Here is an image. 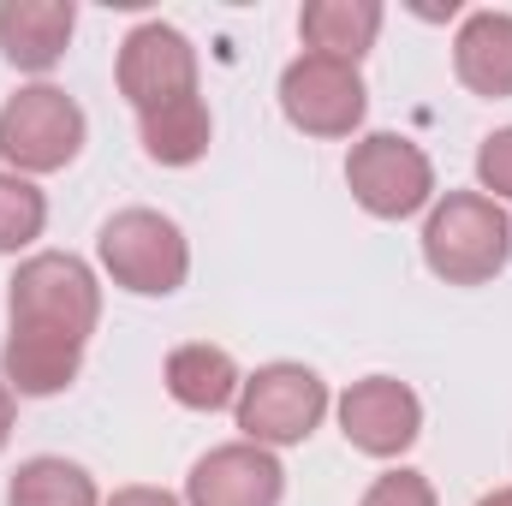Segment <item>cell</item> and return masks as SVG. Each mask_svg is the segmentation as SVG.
Here are the masks:
<instances>
[{"instance_id": "6da1fadb", "label": "cell", "mask_w": 512, "mask_h": 506, "mask_svg": "<svg viewBox=\"0 0 512 506\" xmlns=\"http://www.w3.org/2000/svg\"><path fill=\"white\" fill-rule=\"evenodd\" d=\"M6 316L18 334L90 346V334L102 322V286H96L90 262H78L72 251H36L6 280Z\"/></svg>"}, {"instance_id": "7a4b0ae2", "label": "cell", "mask_w": 512, "mask_h": 506, "mask_svg": "<svg viewBox=\"0 0 512 506\" xmlns=\"http://www.w3.org/2000/svg\"><path fill=\"white\" fill-rule=\"evenodd\" d=\"M512 221L483 191H447L423 221V262L447 286H483L507 268Z\"/></svg>"}, {"instance_id": "3957f363", "label": "cell", "mask_w": 512, "mask_h": 506, "mask_svg": "<svg viewBox=\"0 0 512 506\" xmlns=\"http://www.w3.org/2000/svg\"><path fill=\"white\" fill-rule=\"evenodd\" d=\"M96 256H102L108 280L126 286L131 298H173L191 274V245L161 209H120L102 227Z\"/></svg>"}, {"instance_id": "277c9868", "label": "cell", "mask_w": 512, "mask_h": 506, "mask_svg": "<svg viewBox=\"0 0 512 506\" xmlns=\"http://www.w3.org/2000/svg\"><path fill=\"white\" fill-rule=\"evenodd\" d=\"M84 108L60 90V84H30L18 96H6L0 108V161L6 173H60L78 161L84 149Z\"/></svg>"}, {"instance_id": "5b68a950", "label": "cell", "mask_w": 512, "mask_h": 506, "mask_svg": "<svg viewBox=\"0 0 512 506\" xmlns=\"http://www.w3.org/2000/svg\"><path fill=\"white\" fill-rule=\"evenodd\" d=\"M233 411H239L245 441L268 447V453L274 447H298L328 417V381L316 370H304V364H262L256 376H245Z\"/></svg>"}, {"instance_id": "8992f818", "label": "cell", "mask_w": 512, "mask_h": 506, "mask_svg": "<svg viewBox=\"0 0 512 506\" xmlns=\"http://www.w3.org/2000/svg\"><path fill=\"white\" fill-rule=\"evenodd\" d=\"M346 185H352L358 209L376 215V221H405V215H417V209L435 203V167L399 131H370V137L352 143Z\"/></svg>"}, {"instance_id": "52a82bcc", "label": "cell", "mask_w": 512, "mask_h": 506, "mask_svg": "<svg viewBox=\"0 0 512 506\" xmlns=\"http://www.w3.org/2000/svg\"><path fill=\"white\" fill-rule=\"evenodd\" d=\"M370 90L358 78V66L328 60V54H298L280 72V114L304 137H352L364 126Z\"/></svg>"}, {"instance_id": "ba28073f", "label": "cell", "mask_w": 512, "mask_h": 506, "mask_svg": "<svg viewBox=\"0 0 512 506\" xmlns=\"http://www.w3.org/2000/svg\"><path fill=\"white\" fill-rule=\"evenodd\" d=\"M120 96L137 108V120L197 96V48L185 42V30L161 18L131 30L120 42Z\"/></svg>"}, {"instance_id": "9c48e42d", "label": "cell", "mask_w": 512, "mask_h": 506, "mask_svg": "<svg viewBox=\"0 0 512 506\" xmlns=\"http://www.w3.org/2000/svg\"><path fill=\"white\" fill-rule=\"evenodd\" d=\"M340 435L370 453V459H399L423 435V399L393 376H364L340 393Z\"/></svg>"}, {"instance_id": "30bf717a", "label": "cell", "mask_w": 512, "mask_h": 506, "mask_svg": "<svg viewBox=\"0 0 512 506\" xmlns=\"http://www.w3.org/2000/svg\"><path fill=\"white\" fill-rule=\"evenodd\" d=\"M280 495H286V471L256 441L209 447L185 477V506H280Z\"/></svg>"}, {"instance_id": "8fae6325", "label": "cell", "mask_w": 512, "mask_h": 506, "mask_svg": "<svg viewBox=\"0 0 512 506\" xmlns=\"http://www.w3.org/2000/svg\"><path fill=\"white\" fill-rule=\"evenodd\" d=\"M78 30L72 0H0V54L18 72H54Z\"/></svg>"}, {"instance_id": "7c38bea8", "label": "cell", "mask_w": 512, "mask_h": 506, "mask_svg": "<svg viewBox=\"0 0 512 506\" xmlns=\"http://www.w3.org/2000/svg\"><path fill=\"white\" fill-rule=\"evenodd\" d=\"M78 370H84V346L6 328V346H0V381H6L18 399H54V393H66V387L78 381Z\"/></svg>"}, {"instance_id": "4fadbf2b", "label": "cell", "mask_w": 512, "mask_h": 506, "mask_svg": "<svg viewBox=\"0 0 512 506\" xmlns=\"http://www.w3.org/2000/svg\"><path fill=\"white\" fill-rule=\"evenodd\" d=\"M453 72L471 96H512V12H471L453 36Z\"/></svg>"}, {"instance_id": "5bb4252c", "label": "cell", "mask_w": 512, "mask_h": 506, "mask_svg": "<svg viewBox=\"0 0 512 506\" xmlns=\"http://www.w3.org/2000/svg\"><path fill=\"white\" fill-rule=\"evenodd\" d=\"M298 36L310 54L358 66L382 36V0H310L298 12Z\"/></svg>"}, {"instance_id": "9a60e30c", "label": "cell", "mask_w": 512, "mask_h": 506, "mask_svg": "<svg viewBox=\"0 0 512 506\" xmlns=\"http://www.w3.org/2000/svg\"><path fill=\"white\" fill-rule=\"evenodd\" d=\"M239 387H245V376H239L233 352H221L209 340H191L167 358V393L185 411H227V405H239Z\"/></svg>"}, {"instance_id": "2e32d148", "label": "cell", "mask_w": 512, "mask_h": 506, "mask_svg": "<svg viewBox=\"0 0 512 506\" xmlns=\"http://www.w3.org/2000/svg\"><path fill=\"white\" fill-rule=\"evenodd\" d=\"M137 131H143V155H149L155 167H191V161L209 155L215 120H209L203 96H191V102H173V108H161V114H143Z\"/></svg>"}, {"instance_id": "e0dca14e", "label": "cell", "mask_w": 512, "mask_h": 506, "mask_svg": "<svg viewBox=\"0 0 512 506\" xmlns=\"http://www.w3.org/2000/svg\"><path fill=\"white\" fill-rule=\"evenodd\" d=\"M6 506H102V495H96V477L84 465L42 453V459H24L12 471Z\"/></svg>"}, {"instance_id": "ac0fdd59", "label": "cell", "mask_w": 512, "mask_h": 506, "mask_svg": "<svg viewBox=\"0 0 512 506\" xmlns=\"http://www.w3.org/2000/svg\"><path fill=\"white\" fill-rule=\"evenodd\" d=\"M48 227V197L24 173H0V256H18Z\"/></svg>"}, {"instance_id": "d6986e66", "label": "cell", "mask_w": 512, "mask_h": 506, "mask_svg": "<svg viewBox=\"0 0 512 506\" xmlns=\"http://www.w3.org/2000/svg\"><path fill=\"white\" fill-rule=\"evenodd\" d=\"M477 185H483V197L512 203V126L483 137V149H477Z\"/></svg>"}, {"instance_id": "ffe728a7", "label": "cell", "mask_w": 512, "mask_h": 506, "mask_svg": "<svg viewBox=\"0 0 512 506\" xmlns=\"http://www.w3.org/2000/svg\"><path fill=\"white\" fill-rule=\"evenodd\" d=\"M358 506H435V483L423 477V471H387V477H376L370 483V495Z\"/></svg>"}, {"instance_id": "44dd1931", "label": "cell", "mask_w": 512, "mask_h": 506, "mask_svg": "<svg viewBox=\"0 0 512 506\" xmlns=\"http://www.w3.org/2000/svg\"><path fill=\"white\" fill-rule=\"evenodd\" d=\"M108 506H179V501H173L167 489H143V483H137V489H120Z\"/></svg>"}, {"instance_id": "7402d4cb", "label": "cell", "mask_w": 512, "mask_h": 506, "mask_svg": "<svg viewBox=\"0 0 512 506\" xmlns=\"http://www.w3.org/2000/svg\"><path fill=\"white\" fill-rule=\"evenodd\" d=\"M12 399H18V393H12V387L0 381V447L12 441Z\"/></svg>"}, {"instance_id": "603a6c76", "label": "cell", "mask_w": 512, "mask_h": 506, "mask_svg": "<svg viewBox=\"0 0 512 506\" xmlns=\"http://www.w3.org/2000/svg\"><path fill=\"white\" fill-rule=\"evenodd\" d=\"M477 506H512V489H495V495H483Z\"/></svg>"}]
</instances>
